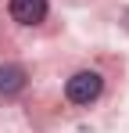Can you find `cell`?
I'll use <instances>...</instances> for the list:
<instances>
[{
  "label": "cell",
  "instance_id": "cell-2",
  "mask_svg": "<svg viewBox=\"0 0 129 133\" xmlns=\"http://www.w3.org/2000/svg\"><path fill=\"white\" fill-rule=\"evenodd\" d=\"M11 18L22 25H36L47 18V0H11Z\"/></svg>",
  "mask_w": 129,
  "mask_h": 133
},
{
  "label": "cell",
  "instance_id": "cell-3",
  "mask_svg": "<svg viewBox=\"0 0 129 133\" xmlns=\"http://www.w3.org/2000/svg\"><path fill=\"white\" fill-rule=\"evenodd\" d=\"M25 90V68L22 65H0V97H15Z\"/></svg>",
  "mask_w": 129,
  "mask_h": 133
},
{
  "label": "cell",
  "instance_id": "cell-1",
  "mask_svg": "<svg viewBox=\"0 0 129 133\" xmlns=\"http://www.w3.org/2000/svg\"><path fill=\"white\" fill-rule=\"evenodd\" d=\"M101 90H104V79H101L97 72H75V76L64 83V94H68L72 104H90V101H97Z\"/></svg>",
  "mask_w": 129,
  "mask_h": 133
}]
</instances>
